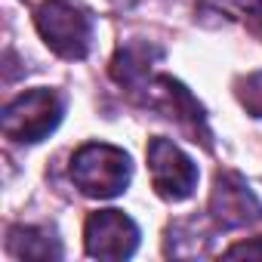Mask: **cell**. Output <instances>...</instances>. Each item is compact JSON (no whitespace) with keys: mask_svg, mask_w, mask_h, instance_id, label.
I'll use <instances>...</instances> for the list:
<instances>
[{"mask_svg":"<svg viewBox=\"0 0 262 262\" xmlns=\"http://www.w3.org/2000/svg\"><path fill=\"white\" fill-rule=\"evenodd\" d=\"M129 173H133L129 155L105 142H86L71 158V182L86 198H117L126 188Z\"/></svg>","mask_w":262,"mask_h":262,"instance_id":"6da1fadb","label":"cell"},{"mask_svg":"<svg viewBox=\"0 0 262 262\" xmlns=\"http://www.w3.org/2000/svg\"><path fill=\"white\" fill-rule=\"evenodd\" d=\"M62 114H65V99L50 86H37V90L16 96L4 108L0 126H4L7 139L31 145V142H40L53 133L62 120Z\"/></svg>","mask_w":262,"mask_h":262,"instance_id":"7a4b0ae2","label":"cell"},{"mask_svg":"<svg viewBox=\"0 0 262 262\" xmlns=\"http://www.w3.org/2000/svg\"><path fill=\"white\" fill-rule=\"evenodd\" d=\"M43 43L62 59H83L93 47V19L71 0H43L34 13Z\"/></svg>","mask_w":262,"mask_h":262,"instance_id":"3957f363","label":"cell"},{"mask_svg":"<svg viewBox=\"0 0 262 262\" xmlns=\"http://www.w3.org/2000/svg\"><path fill=\"white\" fill-rule=\"evenodd\" d=\"M148 170H151V185L164 201H185L198 185L194 161L164 136H155L148 142Z\"/></svg>","mask_w":262,"mask_h":262,"instance_id":"277c9868","label":"cell"},{"mask_svg":"<svg viewBox=\"0 0 262 262\" xmlns=\"http://www.w3.org/2000/svg\"><path fill=\"white\" fill-rule=\"evenodd\" d=\"M148 105L155 111H161L164 117L176 120L179 129L191 136V142H204L210 145V129H207V117H204V108L198 105V99L173 77L161 74L148 83Z\"/></svg>","mask_w":262,"mask_h":262,"instance_id":"5b68a950","label":"cell"},{"mask_svg":"<svg viewBox=\"0 0 262 262\" xmlns=\"http://www.w3.org/2000/svg\"><path fill=\"white\" fill-rule=\"evenodd\" d=\"M86 253L96 259H126L139 247V228L120 210H99L86 219Z\"/></svg>","mask_w":262,"mask_h":262,"instance_id":"8992f818","label":"cell"},{"mask_svg":"<svg viewBox=\"0 0 262 262\" xmlns=\"http://www.w3.org/2000/svg\"><path fill=\"white\" fill-rule=\"evenodd\" d=\"M210 219L219 228H244L262 219V204L237 173H216L210 191Z\"/></svg>","mask_w":262,"mask_h":262,"instance_id":"52a82bcc","label":"cell"},{"mask_svg":"<svg viewBox=\"0 0 262 262\" xmlns=\"http://www.w3.org/2000/svg\"><path fill=\"white\" fill-rule=\"evenodd\" d=\"M161 59V50L145 43V40H133V43H123L111 62V77L120 86H136L142 80H148L151 62Z\"/></svg>","mask_w":262,"mask_h":262,"instance_id":"ba28073f","label":"cell"},{"mask_svg":"<svg viewBox=\"0 0 262 262\" xmlns=\"http://www.w3.org/2000/svg\"><path fill=\"white\" fill-rule=\"evenodd\" d=\"M7 250L16 259H59L62 244L56 231L37 225H13L7 234Z\"/></svg>","mask_w":262,"mask_h":262,"instance_id":"9c48e42d","label":"cell"},{"mask_svg":"<svg viewBox=\"0 0 262 262\" xmlns=\"http://www.w3.org/2000/svg\"><path fill=\"white\" fill-rule=\"evenodd\" d=\"M237 99L244 102V108L253 117H262V71H256L237 83Z\"/></svg>","mask_w":262,"mask_h":262,"instance_id":"30bf717a","label":"cell"},{"mask_svg":"<svg viewBox=\"0 0 262 262\" xmlns=\"http://www.w3.org/2000/svg\"><path fill=\"white\" fill-rule=\"evenodd\" d=\"M231 4H234V10L244 16L247 28H250L256 37H262V0H231Z\"/></svg>","mask_w":262,"mask_h":262,"instance_id":"8fae6325","label":"cell"},{"mask_svg":"<svg viewBox=\"0 0 262 262\" xmlns=\"http://www.w3.org/2000/svg\"><path fill=\"white\" fill-rule=\"evenodd\" d=\"M225 256H259V259H262V237H259L256 244H237V247H231Z\"/></svg>","mask_w":262,"mask_h":262,"instance_id":"7c38bea8","label":"cell"},{"mask_svg":"<svg viewBox=\"0 0 262 262\" xmlns=\"http://www.w3.org/2000/svg\"><path fill=\"white\" fill-rule=\"evenodd\" d=\"M114 4H120V7H129V4H136V0H114Z\"/></svg>","mask_w":262,"mask_h":262,"instance_id":"4fadbf2b","label":"cell"}]
</instances>
